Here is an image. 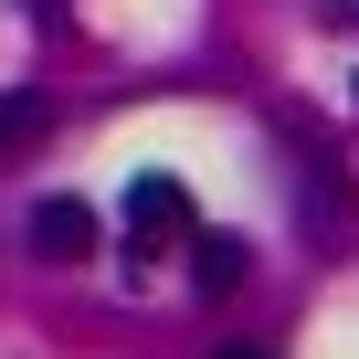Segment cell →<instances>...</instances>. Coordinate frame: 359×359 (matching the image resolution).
<instances>
[{"label": "cell", "mask_w": 359, "mask_h": 359, "mask_svg": "<svg viewBox=\"0 0 359 359\" xmlns=\"http://www.w3.org/2000/svg\"><path fill=\"white\" fill-rule=\"evenodd\" d=\"M191 254H201V264H191V285H201V296H233V285L254 275V243H243V233H201Z\"/></svg>", "instance_id": "cell-3"}, {"label": "cell", "mask_w": 359, "mask_h": 359, "mask_svg": "<svg viewBox=\"0 0 359 359\" xmlns=\"http://www.w3.org/2000/svg\"><path fill=\"white\" fill-rule=\"evenodd\" d=\"M127 222L137 233H191V191H180L169 169H137L127 180Z\"/></svg>", "instance_id": "cell-2"}, {"label": "cell", "mask_w": 359, "mask_h": 359, "mask_svg": "<svg viewBox=\"0 0 359 359\" xmlns=\"http://www.w3.org/2000/svg\"><path fill=\"white\" fill-rule=\"evenodd\" d=\"M22 233H32V254H43V264H85V254H95V212H85V201H64V191H53V201H32V222H22Z\"/></svg>", "instance_id": "cell-1"}, {"label": "cell", "mask_w": 359, "mask_h": 359, "mask_svg": "<svg viewBox=\"0 0 359 359\" xmlns=\"http://www.w3.org/2000/svg\"><path fill=\"white\" fill-rule=\"evenodd\" d=\"M222 359H264V348H243V338H233V348H222Z\"/></svg>", "instance_id": "cell-5"}, {"label": "cell", "mask_w": 359, "mask_h": 359, "mask_svg": "<svg viewBox=\"0 0 359 359\" xmlns=\"http://www.w3.org/2000/svg\"><path fill=\"white\" fill-rule=\"evenodd\" d=\"M53 137V106L43 95H0V158H22V148H43Z\"/></svg>", "instance_id": "cell-4"}]
</instances>
